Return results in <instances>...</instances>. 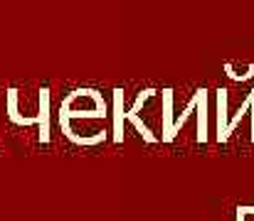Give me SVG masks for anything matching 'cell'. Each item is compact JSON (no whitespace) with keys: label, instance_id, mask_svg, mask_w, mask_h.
I'll use <instances>...</instances> for the list:
<instances>
[{"label":"cell","instance_id":"3","mask_svg":"<svg viewBox=\"0 0 254 221\" xmlns=\"http://www.w3.org/2000/svg\"><path fill=\"white\" fill-rule=\"evenodd\" d=\"M94 121H67V118H60V131L64 133V138L69 143L79 147H96L101 143L109 140V133L106 131V123H96L91 126Z\"/></svg>","mask_w":254,"mask_h":221},{"label":"cell","instance_id":"7","mask_svg":"<svg viewBox=\"0 0 254 221\" xmlns=\"http://www.w3.org/2000/svg\"><path fill=\"white\" fill-rule=\"evenodd\" d=\"M37 98H40V126H37V131H40V143H50L52 140V121H50V111H52V93H50V88H40L37 91Z\"/></svg>","mask_w":254,"mask_h":221},{"label":"cell","instance_id":"9","mask_svg":"<svg viewBox=\"0 0 254 221\" xmlns=\"http://www.w3.org/2000/svg\"><path fill=\"white\" fill-rule=\"evenodd\" d=\"M235 221H247V217L240 212V207H237V212H235Z\"/></svg>","mask_w":254,"mask_h":221},{"label":"cell","instance_id":"4","mask_svg":"<svg viewBox=\"0 0 254 221\" xmlns=\"http://www.w3.org/2000/svg\"><path fill=\"white\" fill-rule=\"evenodd\" d=\"M156 96H161V91H156V88H143V91H138L136 93V101L128 106V111H126V121L138 131V135L143 138V143H161V138L156 135V131L148 126V121L143 118V106L148 103V101H153Z\"/></svg>","mask_w":254,"mask_h":221},{"label":"cell","instance_id":"8","mask_svg":"<svg viewBox=\"0 0 254 221\" xmlns=\"http://www.w3.org/2000/svg\"><path fill=\"white\" fill-rule=\"evenodd\" d=\"M225 74H227V79L230 81H250L254 79V64H235V62H230V64H225Z\"/></svg>","mask_w":254,"mask_h":221},{"label":"cell","instance_id":"2","mask_svg":"<svg viewBox=\"0 0 254 221\" xmlns=\"http://www.w3.org/2000/svg\"><path fill=\"white\" fill-rule=\"evenodd\" d=\"M210 98L207 88H197L192 93V98L188 101V106L183 108V113H173V88H163L161 91V143H173L178 138V133L183 131V126L188 123L190 113L197 111L205 101Z\"/></svg>","mask_w":254,"mask_h":221},{"label":"cell","instance_id":"6","mask_svg":"<svg viewBox=\"0 0 254 221\" xmlns=\"http://www.w3.org/2000/svg\"><path fill=\"white\" fill-rule=\"evenodd\" d=\"M126 96H124V88H114L111 91V140L116 145L124 143L126 138V131H124V123H126Z\"/></svg>","mask_w":254,"mask_h":221},{"label":"cell","instance_id":"1","mask_svg":"<svg viewBox=\"0 0 254 221\" xmlns=\"http://www.w3.org/2000/svg\"><path fill=\"white\" fill-rule=\"evenodd\" d=\"M109 103L101 91L96 88H74L72 93L64 96L57 118L67 121H94V123H106L109 121Z\"/></svg>","mask_w":254,"mask_h":221},{"label":"cell","instance_id":"5","mask_svg":"<svg viewBox=\"0 0 254 221\" xmlns=\"http://www.w3.org/2000/svg\"><path fill=\"white\" fill-rule=\"evenodd\" d=\"M252 118V135H250V140L254 143V88L245 96V101L240 103V108L235 111V116L232 118H227V123H225V128L217 133V143H227L230 138H232V133L240 128V123L245 121V118Z\"/></svg>","mask_w":254,"mask_h":221}]
</instances>
